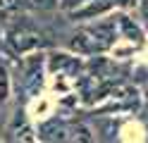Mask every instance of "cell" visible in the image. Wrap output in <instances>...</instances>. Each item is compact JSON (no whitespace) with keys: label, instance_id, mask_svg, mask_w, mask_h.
I'll use <instances>...</instances> for the list:
<instances>
[{"label":"cell","instance_id":"cell-1","mask_svg":"<svg viewBox=\"0 0 148 143\" xmlns=\"http://www.w3.org/2000/svg\"><path fill=\"white\" fill-rule=\"evenodd\" d=\"M110 41H112L110 26L108 24H100L98 29H84V31L74 34L69 45H72V50L88 55V53H103V50H108Z\"/></svg>","mask_w":148,"mask_h":143},{"label":"cell","instance_id":"cell-7","mask_svg":"<svg viewBox=\"0 0 148 143\" xmlns=\"http://www.w3.org/2000/svg\"><path fill=\"white\" fill-rule=\"evenodd\" d=\"M26 5V0H0V10L5 12H14V10H22Z\"/></svg>","mask_w":148,"mask_h":143},{"label":"cell","instance_id":"cell-2","mask_svg":"<svg viewBox=\"0 0 148 143\" xmlns=\"http://www.w3.org/2000/svg\"><path fill=\"white\" fill-rule=\"evenodd\" d=\"M7 41H10L12 50H17V53H26V50L38 48V45L43 43V38H41L38 31H31V29H14Z\"/></svg>","mask_w":148,"mask_h":143},{"label":"cell","instance_id":"cell-3","mask_svg":"<svg viewBox=\"0 0 148 143\" xmlns=\"http://www.w3.org/2000/svg\"><path fill=\"white\" fill-rule=\"evenodd\" d=\"M110 5H112V0H88L86 7L81 10H74V19H86V17H93V14H103L105 10H110Z\"/></svg>","mask_w":148,"mask_h":143},{"label":"cell","instance_id":"cell-8","mask_svg":"<svg viewBox=\"0 0 148 143\" xmlns=\"http://www.w3.org/2000/svg\"><path fill=\"white\" fill-rule=\"evenodd\" d=\"M34 5H38V7H43V10H50V7L58 5V0H34Z\"/></svg>","mask_w":148,"mask_h":143},{"label":"cell","instance_id":"cell-5","mask_svg":"<svg viewBox=\"0 0 148 143\" xmlns=\"http://www.w3.org/2000/svg\"><path fill=\"white\" fill-rule=\"evenodd\" d=\"M119 26L124 29V34L132 38V41H141V31H138V26H136V24H132V19L119 17Z\"/></svg>","mask_w":148,"mask_h":143},{"label":"cell","instance_id":"cell-6","mask_svg":"<svg viewBox=\"0 0 148 143\" xmlns=\"http://www.w3.org/2000/svg\"><path fill=\"white\" fill-rule=\"evenodd\" d=\"M7 95H10V76H7V69L0 64V103H5Z\"/></svg>","mask_w":148,"mask_h":143},{"label":"cell","instance_id":"cell-4","mask_svg":"<svg viewBox=\"0 0 148 143\" xmlns=\"http://www.w3.org/2000/svg\"><path fill=\"white\" fill-rule=\"evenodd\" d=\"M67 143H93V141L84 127H72V131L67 133Z\"/></svg>","mask_w":148,"mask_h":143},{"label":"cell","instance_id":"cell-9","mask_svg":"<svg viewBox=\"0 0 148 143\" xmlns=\"http://www.w3.org/2000/svg\"><path fill=\"white\" fill-rule=\"evenodd\" d=\"M141 17H143V22L148 26V0H141Z\"/></svg>","mask_w":148,"mask_h":143}]
</instances>
